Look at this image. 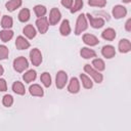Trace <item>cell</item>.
Listing matches in <instances>:
<instances>
[{"mask_svg":"<svg viewBox=\"0 0 131 131\" xmlns=\"http://www.w3.org/2000/svg\"><path fill=\"white\" fill-rule=\"evenodd\" d=\"M21 5V0H10L6 3V8L8 11H13Z\"/></svg>","mask_w":131,"mask_h":131,"instance_id":"2e32d148","label":"cell"},{"mask_svg":"<svg viewBox=\"0 0 131 131\" xmlns=\"http://www.w3.org/2000/svg\"><path fill=\"white\" fill-rule=\"evenodd\" d=\"M8 56V48L4 45H0V59H5Z\"/></svg>","mask_w":131,"mask_h":131,"instance_id":"d6a6232c","label":"cell"},{"mask_svg":"<svg viewBox=\"0 0 131 131\" xmlns=\"http://www.w3.org/2000/svg\"><path fill=\"white\" fill-rule=\"evenodd\" d=\"M12 90H13L15 93L19 94V95H24L25 92H26L24 85H23L20 82H18V81H16V82L13 83V85H12Z\"/></svg>","mask_w":131,"mask_h":131,"instance_id":"44dd1931","label":"cell"},{"mask_svg":"<svg viewBox=\"0 0 131 131\" xmlns=\"http://www.w3.org/2000/svg\"><path fill=\"white\" fill-rule=\"evenodd\" d=\"M7 85L4 79H0V91H6Z\"/></svg>","mask_w":131,"mask_h":131,"instance_id":"e575fe53","label":"cell"},{"mask_svg":"<svg viewBox=\"0 0 131 131\" xmlns=\"http://www.w3.org/2000/svg\"><path fill=\"white\" fill-rule=\"evenodd\" d=\"M3 72H4V70H3V68H2L1 66H0V76H1L2 74H3Z\"/></svg>","mask_w":131,"mask_h":131,"instance_id":"8d00e7d4","label":"cell"},{"mask_svg":"<svg viewBox=\"0 0 131 131\" xmlns=\"http://www.w3.org/2000/svg\"><path fill=\"white\" fill-rule=\"evenodd\" d=\"M92 64L94 66V68L97 70V71H103L104 70V62H103V60L102 59H100V58H96V59H94L93 61H92Z\"/></svg>","mask_w":131,"mask_h":131,"instance_id":"4316f807","label":"cell"},{"mask_svg":"<svg viewBox=\"0 0 131 131\" xmlns=\"http://www.w3.org/2000/svg\"><path fill=\"white\" fill-rule=\"evenodd\" d=\"M127 14V10L124 6L122 5H117L113 8V15L115 16V18H121L124 17Z\"/></svg>","mask_w":131,"mask_h":131,"instance_id":"ba28073f","label":"cell"},{"mask_svg":"<svg viewBox=\"0 0 131 131\" xmlns=\"http://www.w3.org/2000/svg\"><path fill=\"white\" fill-rule=\"evenodd\" d=\"M24 33L29 39H33L36 36V30L32 25H28L24 28Z\"/></svg>","mask_w":131,"mask_h":131,"instance_id":"ac0fdd59","label":"cell"},{"mask_svg":"<svg viewBox=\"0 0 131 131\" xmlns=\"http://www.w3.org/2000/svg\"><path fill=\"white\" fill-rule=\"evenodd\" d=\"M1 26L2 28L4 29H9L12 27V18L10 16H7V15H4L2 17V20H1Z\"/></svg>","mask_w":131,"mask_h":131,"instance_id":"d4e9b609","label":"cell"},{"mask_svg":"<svg viewBox=\"0 0 131 131\" xmlns=\"http://www.w3.org/2000/svg\"><path fill=\"white\" fill-rule=\"evenodd\" d=\"M83 6V1L82 0H75V3H74V6L71 7V12L74 13V12H77L78 10H80Z\"/></svg>","mask_w":131,"mask_h":131,"instance_id":"4dcf8cb0","label":"cell"},{"mask_svg":"<svg viewBox=\"0 0 131 131\" xmlns=\"http://www.w3.org/2000/svg\"><path fill=\"white\" fill-rule=\"evenodd\" d=\"M123 1H124L125 3H129V2H130V0H123Z\"/></svg>","mask_w":131,"mask_h":131,"instance_id":"74e56055","label":"cell"},{"mask_svg":"<svg viewBox=\"0 0 131 131\" xmlns=\"http://www.w3.org/2000/svg\"><path fill=\"white\" fill-rule=\"evenodd\" d=\"M80 89V84H79V81L77 78H72L71 79V82L68 86V90L71 92V93H77Z\"/></svg>","mask_w":131,"mask_h":131,"instance_id":"4fadbf2b","label":"cell"},{"mask_svg":"<svg viewBox=\"0 0 131 131\" xmlns=\"http://www.w3.org/2000/svg\"><path fill=\"white\" fill-rule=\"evenodd\" d=\"M59 31H60V34L62 36H68L71 33V28H70V24H69V20L68 19H64L61 23V26H60Z\"/></svg>","mask_w":131,"mask_h":131,"instance_id":"e0dca14e","label":"cell"},{"mask_svg":"<svg viewBox=\"0 0 131 131\" xmlns=\"http://www.w3.org/2000/svg\"><path fill=\"white\" fill-rule=\"evenodd\" d=\"M88 4L90 6L104 7V5L106 4V0H88Z\"/></svg>","mask_w":131,"mask_h":131,"instance_id":"f546056e","label":"cell"},{"mask_svg":"<svg viewBox=\"0 0 131 131\" xmlns=\"http://www.w3.org/2000/svg\"><path fill=\"white\" fill-rule=\"evenodd\" d=\"M41 81H42V83L44 84V86H46V87H49L50 85H51V77H50V75L48 74V73H43L42 75H41Z\"/></svg>","mask_w":131,"mask_h":131,"instance_id":"83f0119b","label":"cell"},{"mask_svg":"<svg viewBox=\"0 0 131 131\" xmlns=\"http://www.w3.org/2000/svg\"><path fill=\"white\" fill-rule=\"evenodd\" d=\"M28 67H29L28 60H27V58L24 57V56H19V57L15 58L14 61H13V68H14V70H15L16 72H18V73L24 72Z\"/></svg>","mask_w":131,"mask_h":131,"instance_id":"6da1fadb","label":"cell"},{"mask_svg":"<svg viewBox=\"0 0 131 131\" xmlns=\"http://www.w3.org/2000/svg\"><path fill=\"white\" fill-rule=\"evenodd\" d=\"M80 54H81V56L84 57V58H92V57H95V56H96L95 51H93L92 49H89V48H87V47L82 48L81 51H80Z\"/></svg>","mask_w":131,"mask_h":131,"instance_id":"9a60e30c","label":"cell"},{"mask_svg":"<svg viewBox=\"0 0 131 131\" xmlns=\"http://www.w3.org/2000/svg\"><path fill=\"white\" fill-rule=\"evenodd\" d=\"M102 55L106 58H112L115 56L116 54V51H115V48L112 46V45H105L102 47Z\"/></svg>","mask_w":131,"mask_h":131,"instance_id":"7c38bea8","label":"cell"},{"mask_svg":"<svg viewBox=\"0 0 131 131\" xmlns=\"http://www.w3.org/2000/svg\"><path fill=\"white\" fill-rule=\"evenodd\" d=\"M15 46H16V48H17V49H19V50H24V49L29 48L30 43H29V42H28L24 37L19 36V37H17V38H16Z\"/></svg>","mask_w":131,"mask_h":131,"instance_id":"8fae6325","label":"cell"},{"mask_svg":"<svg viewBox=\"0 0 131 131\" xmlns=\"http://www.w3.org/2000/svg\"><path fill=\"white\" fill-rule=\"evenodd\" d=\"M12 103H13V98H12L11 95L7 94V95H5V96L3 97V104H4L5 106L9 107V106L12 105Z\"/></svg>","mask_w":131,"mask_h":131,"instance_id":"1f68e13d","label":"cell"},{"mask_svg":"<svg viewBox=\"0 0 131 131\" xmlns=\"http://www.w3.org/2000/svg\"><path fill=\"white\" fill-rule=\"evenodd\" d=\"M30 57H31V61L34 66H39L42 61V55H41V52L39 51V49L37 48H34L31 50L30 52Z\"/></svg>","mask_w":131,"mask_h":131,"instance_id":"5b68a950","label":"cell"},{"mask_svg":"<svg viewBox=\"0 0 131 131\" xmlns=\"http://www.w3.org/2000/svg\"><path fill=\"white\" fill-rule=\"evenodd\" d=\"M87 16H88V19H89V21H90L91 27H93V28H95V29H99V28H101V27L104 25V20H103L101 17L94 18V17H93L92 15H90L89 13L87 14Z\"/></svg>","mask_w":131,"mask_h":131,"instance_id":"9c48e42d","label":"cell"},{"mask_svg":"<svg viewBox=\"0 0 131 131\" xmlns=\"http://www.w3.org/2000/svg\"><path fill=\"white\" fill-rule=\"evenodd\" d=\"M30 18V10L28 8H24L20 10V12L18 13V19L23 23L28 21Z\"/></svg>","mask_w":131,"mask_h":131,"instance_id":"603a6c76","label":"cell"},{"mask_svg":"<svg viewBox=\"0 0 131 131\" xmlns=\"http://www.w3.org/2000/svg\"><path fill=\"white\" fill-rule=\"evenodd\" d=\"M84 70H85L86 73H88V74L94 79V81H95L96 83H101V81H102V75L99 74L97 71L93 70V69L90 67V64H85Z\"/></svg>","mask_w":131,"mask_h":131,"instance_id":"3957f363","label":"cell"},{"mask_svg":"<svg viewBox=\"0 0 131 131\" xmlns=\"http://www.w3.org/2000/svg\"><path fill=\"white\" fill-rule=\"evenodd\" d=\"M12 36H13V32L12 31H9L8 29L0 32V38H1V40L3 42H8L12 38Z\"/></svg>","mask_w":131,"mask_h":131,"instance_id":"7402d4cb","label":"cell"},{"mask_svg":"<svg viewBox=\"0 0 131 131\" xmlns=\"http://www.w3.org/2000/svg\"><path fill=\"white\" fill-rule=\"evenodd\" d=\"M119 49H120V52H122V53H126V52L130 51V49H131L130 41L127 39H122L119 43Z\"/></svg>","mask_w":131,"mask_h":131,"instance_id":"5bb4252c","label":"cell"},{"mask_svg":"<svg viewBox=\"0 0 131 131\" xmlns=\"http://www.w3.org/2000/svg\"><path fill=\"white\" fill-rule=\"evenodd\" d=\"M101 36H102V38H103V39L108 40V41H112V40H114V39H115V37H116V32H115L113 29H111V28H110V29L104 30V31L102 32Z\"/></svg>","mask_w":131,"mask_h":131,"instance_id":"d6986e66","label":"cell"},{"mask_svg":"<svg viewBox=\"0 0 131 131\" xmlns=\"http://www.w3.org/2000/svg\"><path fill=\"white\" fill-rule=\"evenodd\" d=\"M61 4L67 8H71L73 4V0H61Z\"/></svg>","mask_w":131,"mask_h":131,"instance_id":"836d02e7","label":"cell"},{"mask_svg":"<svg viewBox=\"0 0 131 131\" xmlns=\"http://www.w3.org/2000/svg\"><path fill=\"white\" fill-rule=\"evenodd\" d=\"M126 30L129 32V31H131V18H129L128 20H127V23H126Z\"/></svg>","mask_w":131,"mask_h":131,"instance_id":"d590c367","label":"cell"},{"mask_svg":"<svg viewBox=\"0 0 131 131\" xmlns=\"http://www.w3.org/2000/svg\"><path fill=\"white\" fill-rule=\"evenodd\" d=\"M36 25H37V28L39 30V32L41 34H44L47 32L48 30V21H47V18L42 16V17H39L36 21Z\"/></svg>","mask_w":131,"mask_h":131,"instance_id":"8992f818","label":"cell"},{"mask_svg":"<svg viewBox=\"0 0 131 131\" xmlns=\"http://www.w3.org/2000/svg\"><path fill=\"white\" fill-rule=\"evenodd\" d=\"M34 11H35V13H36L37 16L42 17V16H44V14L46 13V8H45L43 5H36V6L34 7Z\"/></svg>","mask_w":131,"mask_h":131,"instance_id":"f1b7e54d","label":"cell"},{"mask_svg":"<svg viewBox=\"0 0 131 131\" xmlns=\"http://www.w3.org/2000/svg\"><path fill=\"white\" fill-rule=\"evenodd\" d=\"M60 11L57 8H52L49 15V23L50 25H56L60 19Z\"/></svg>","mask_w":131,"mask_h":131,"instance_id":"52a82bcc","label":"cell"},{"mask_svg":"<svg viewBox=\"0 0 131 131\" xmlns=\"http://www.w3.org/2000/svg\"><path fill=\"white\" fill-rule=\"evenodd\" d=\"M88 25H87V21H86V17L84 14H80L78 16V19H77V25H76V30H75V34L76 35H80L83 31H85L87 29Z\"/></svg>","mask_w":131,"mask_h":131,"instance_id":"7a4b0ae2","label":"cell"},{"mask_svg":"<svg viewBox=\"0 0 131 131\" xmlns=\"http://www.w3.org/2000/svg\"><path fill=\"white\" fill-rule=\"evenodd\" d=\"M23 78H24L25 82L30 83V82H32V81H34V80L36 79V72L33 71V70H30V71H28V72L24 75Z\"/></svg>","mask_w":131,"mask_h":131,"instance_id":"cb8c5ba5","label":"cell"},{"mask_svg":"<svg viewBox=\"0 0 131 131\" xmlns=\"http://www.w3.org/2000/svg\"><path fill=\"white\" fill-rule=\"evenodd\" d=\"M83 41H84V43H86L87 45H90V46L97 45L99 42L98 39L94 35H91V34H85L83 36Z\"/></svg>","mask_w":131,"mask_h":131,"instance_id":"30bf717a","label":"cell"},{"mask_svg":"<svg viewBox=\"0 0 131 131\" xmlns=\"http://www.w3.org/2000/svg\"><path fill=\"white\" fill-rule=\"evenodd\" d=\"M67 80H68V75L66 72L63 71H59L57 74H56V87L58 89H62L67 83Z\"/></svg>","mask_w":131,"mask_h":131,"instance_id":"277c9868","label":"cell"},{"mask_svg":"<svg viewBox=\"0 0 131 131\" xmlns=\"http://www.w3.org/2000/svg\"><path fill=\"white\" fill-rule=\"evenodd\" d=\"M30 93L34 96H43V94H44L43 89L37 84H34L30 87Z\"/></svg>","mask_w":131,"mask_h":131,"instance_id":"ffe728a7","label":"cell"},{"mask_svg":"<svg viewBox=\"0 0 131 131\" xmlns=\"http://www.w3.org/2000/svg\"><path fill=\"white\" fill-rule=\"evenodd\" d=\"M80 77H81V80H82L83 86H84L86 89H90V88H92L93 83H92V81H91V80H90L86 75L81 74V75H80Z\"/></svg>","mask_w":131,"mask_h":131,"instance_id":"484cf974","label":"cell"}]
</instances>
